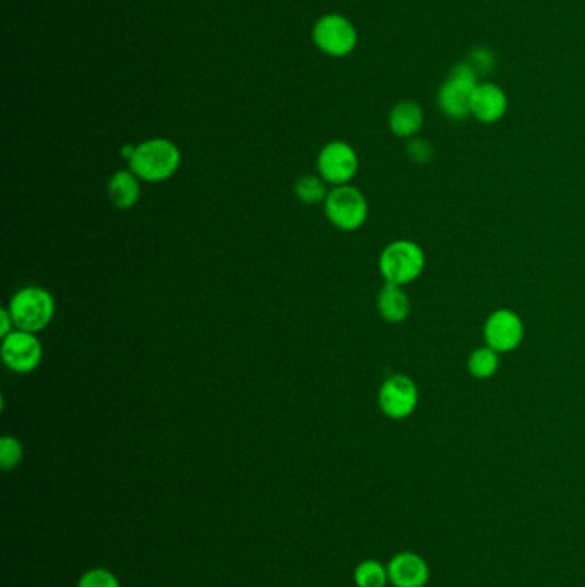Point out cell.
I'll return each instance as SVG.
<instances>
[{
	"mask_svg": "<svg viewBox=\"0 0 585 587\" xmlns=\"http://www.w3.org/2000/svg\"><path fill=\"white\" fill-rule=\"evenodd\" d=\"M181 150L174 141L151 138L136 145L129 170L145 182H163L181 167Z\"/></svg>",
	"mask_w": 585,
	"mask_h": 587,
	"instance_id": "cell-1",
	"label": "cell"
},
{
	"mask_svg": "<svg viewBox=\"0 0 585 587\" xmlns=\"http://www.w3.org/2000/svg\"><path fill=\"white\" fill-rule=\"evenodd\" d=\"M378 268L386 284L405 287L423 275L426 268L424 249L411 239H397L381 251Z\"/></svg>",
	"mask_w": 585,
	"mask_h": 587,
	"instance_id": "cell-2",
	"label": "cell"
},
{
	"mask_svg": "<svg viewBox=\"0 0 585 587\" xmlns=\"http://www.w3.org/2000/svg\"><path fill=\"white\" fill-rule=\"evenodd\" d=\"M477 83L479 76L467 62L455 64L438 90V109L441 114L450 121H465L471 117V98Z\"/></svg>",
	"mask_w": 585,
	"mask_h": 587,
	"instance_id": "cell-3",
	"label": "cell"
},
{
	"mask_svg": "<svg viewBox=\"0 0 585 587\" xmlns=\"http://www.w3.org/2000/svg\"><path fill=\"white\" fill-rule=\"evenodd\" d=\"M9 311L18 330L38 333L49 327L55 316V301L52 294L43 287L30 285L14 294Z\"/></svg>",
	"mask_w": 585,
	"mask_h": 587,
	"instance_id": "cell-4",
	"label": "cell"
},
{
	"mask_svg": "<svg viewBox=\"0 0 585 587\" xmlns=\"http://www.w3.org/2000/svg\"><path fill=\"white\" fill-rule=\"evenodd\" d=\"M313 43L321 54L344 59L356 50L359 33L354 23L344 14L330 13L321 16L313 26Z\"/></svg>",
	"mask_w": 585,
	"mask_h": 587,
	"instance_id": "cell-5",
	"label": "cell"
},
{
	"mask_svg": "<svg viewBox=\"0 0 585 587\" xmlns=\"http://www.w3.org/2000/svg\"><path fill=\"white\" fill-rule=\"evenodd\" d=\"M325 215L338 230L356 232L368 220V200L354 186H337L326 196Z\"/></svg>",
	"mask_w": 585,
	"mask_h": 587,
	"instance_id": "cell-6",
	"label": "cell"
},
{
	"mask_svg": "<svg viewBox=\"0 0 585 587\" xmlns=\"http://www.w3.org/2000/svg\"><path fill=\"white\" fill-rule=\"evenodd\" d=\"M378 406L386 418L392 421L411 418L419 406V388L416 382L411 376L402 373L388 376L385 382L381 383Z\"/></svg>",
	"mask_w": 585,
	"mask_h": 587,
	"instance_id": "cell-7",
	"label": "cell"
},
{
	"mask_svg": "<svg viewBox=\"0 0 585 587\" xmlns=\"http://www.w3.org/2000/svg\"><path fill=\"white\" fill-rule=\"evenodd\" d=\"M483 335L484 344L488 347L498 354H510L524 342V321L513 309H496L484 321Z\"/></svg>",
	"mask_w": 585,
	"mask_h": 587,
	"instance_id": "cell-8",
	"label": "cell"
},
{
	"mask_svg": "<svg viewBox=\"0 0 585 587\" xmlns=\"http://www.w3.org/2000/svg\"><path fill=\"white\" fill-rule=\"evenodd\" d=\"M318 170L326 184L345 186L357 176L359 157L357 152L345 141H330L321 148L318 155Z\"/></svg>",
	"mask_w": 585,
	"mask_h": 587,
	"instance_id": "cell-9",
	"label": "cell"
},
{
	"mask_svg": "<svg viewBox=\"0 0 585 587\" xmlns=\"http://www.w3.org/2000/svg\"><path fill=\"white\" fill-rule=\"evenodd\" d=\"M2 361L9 370L19 375H26L37 370L43 358L42 342L37 335L25 330H14L2 339L0 347Z\"/></svg>",
	"mask_w": 585,
	"mask_h": 587,
	"instance_id": "cell-10",
	"label": "cell"
},
{
	"mask_svg": "<svg viewBox=\"0 0 585 587\" xmlns=\"http://www.w3.org/2000/svg\"><path fill=\"white\" fill-rule=\"evenodd\" d=\"M388 579L393 587H426L431 569L428 562L414 551H400L386 563Z\"/></svg>",
	"mask_w": 585,
	"mask_h": 587,
	"instance_id": "cell-11",
	"label": "cell"
},
{
	"mask_svg": "<svg viewBox=\"0 0 585 587\" xmlns=\"http://www.w3.org/2000/svg\"><path fill=\"white\" fill-rule=\"evenodd\" d=\"M508 110L505 90L491 81H479L471 98V117L481 124L500 122Z\"/></svg>",
	"mask_w": 585,
	"mask_h": 587,
	"instance_id": "cell-12",
	"label": "cell"
},
{
	"mask_svg": "<svg viewBox=\"0 0 585 587\" xmlns=\"http://www.w3.org/2000/svg\"><path fill=\"white\" fill-rule=\"evenodd\" d=\"M388 126L400 140L416 138L424 126L423 107L414 100H402L395 103L388 115Z\"/></svg>",
	"mask_w": 585,
	"mask_h": 587,
	"instance_id": "cell-13",
	"label": "cell"
},
{
	"mask_svg": "<svg viewBox=\"0 0 585 587\" xmlns=\"http://www.w3.org/2000/svg\"><path fill=\"white\" fill-rule=\"evenodd\" d=\"M378 313L386 323L399 325L411 315V299L400 285L386 284L381 287L376 299Z\"/></svg>",
	"mask_w": 585,
	"mask_h": 587,
	"instance_id": "cell-14",
	"label": "cell"
},
{
	"mask_svg": "<svg viewBox=\"0 0 585 587\" xmlns=\"http://www.w3.org/2000/svg\"><path fill=\"white\" fill-rule=\"evenodd\" d=\"M109 198L119 210H131L141 198V179L133 170H119L109 181Z\"/></svg>",
	"mask_w": 585,
	"mask_h": 587,
	"instance_id": "cell-15",
	"label": "cell"
},
{
	"mask_svg": "<svg viewBox=\"0 0 585 587\" xmlns=\"http://www.w3.org/2000/svg\"><path fill=\"white\" fill-rule=\"evenodd\" d=\"M500 356L495 349L484 344L469 354L467 371L476 380H489L500 370Z\"/></svg>",
	"mask_w": 585,
	"mask_h": 587,
	"instance_id": "cell-16",
	"label": "cell"
},
{
	"mask_svg": "<svg viewBox=\"0 0 585 587\" xmlns=\"http://www.w3.org/2000/svg\"><path fill=\"white\" fill-rule=\"evenodd\" d=\"M354 582L357 587H386L390 584L388 569L378 560H364L354 570Z\"/></svg>",
	"mask_w": 585,
	"mask_h": 587,
	"instance_id": "cell-17",
	"label": "cell"
},
{
	"mask_svg": "<svg viewBox=\"0 0 585 587\" xmlns=\"http://www.w3.org/2000/svg\"><path fill=\"white\" fill-rule=\"evenodd\" d=\"M296 196L302 203L306 205H318V203H325L328 191H326V182L321 177L316 176H302L296 181L294 186Z\"/></svg>",
	"mask_w": 585,
	"mask_h": 587,
	"instance_id": "cell-18",
	"label": "cell"
},
{
	"mask_svg": "<svg viewBox=\"0 0 585 587\" xmlns=\"http://www.w3.org/2000/svg\"><path fill=\"white\" fill-rule=\"evenodd\" d=\"M25 457V450L18 438L14 436H2L0 438V467L2 471H13L21 464Z\"/></svg>",
	"mask_w": 585,
	"mask_h": 587,
	"instance_id": "cell-19",
	"label": "cell"
},
{
	"mask_svg": "<svg viewBox=\"0 0 585 587\" xmlns=\"http://www.w3.org/2000/svg\"><path fill=\"white\" fill-rule=\"evenodd\" d=\"M405 153L409 160H412L414 164L424 165L429 164L433 158H435V148L424 138H412L407 140V146H405Z\"/></svg>",
	"mask_w": 585,
	"mask_h": 587,
	"instance_id": "cell-20",
	"label": "cell"
},
{
	"mask_svg": "<svg viewBox=\"0 0 585 587\" xmlns=\"http://www.w3.org/2000/svg\"><path fill=\"white\" fill-rule=\"evenodd\" d=\"M467 64L476 71L477 76L481 78L484 74H489L496 66V55L493 54V50L488 47H476L472 50L469 57H467Z\"/></svg>",
	"mask_w": 585,
	"mask_h": 587,
	"instance_id": "cell-21",
	"label": "cell"
},
{
	"mask_svg": "<svg viewBox=\"0 0 585 587\" xmlns=\"http://www.w3.org/2000/svg\"><path fill=\"white\" fill-rule=\"evenodd\" d=\"M78 587H121V584L110 570L98 567V569L88 570L81 575Z\"/></svg>",
	"mask_w": 585,
	"mask_h": 587,
	"instance_id": "cell-22",
	"label": "cell"
},
{
	"mask_svg": "<svg viewBox=\"0 0 585 587\" xmlns=\"http://www.w3.org/2000/svg\"><path fill=\"white\" fill-rule=\"evenodd\" d=\"M14 330H16V325H14L13 315H11V311L6 306V308L0 309V337L4 339Z\"/></svg>",
	"mask_w": 585,
	"mask_h": 587,
	"instance_id": "cell-23",
	"label": "cell"
},
{
	"mask_svg": "<svg viewBox=\"0 0 585 587\" xmlns=\"http://www.w3.org/2000/svg\"><path fill=\"white\" fill-rule=\"evenodd\" d=\"M134 150H136V145H126L121 150L122 158H126L127 162L131 160V157L134 155Z\"/></svg>",
	"mask_w": 585,
	"mask_h": 587,
	"instance_id": "cell-24",
	"label": "cell"
}]
</instances>
